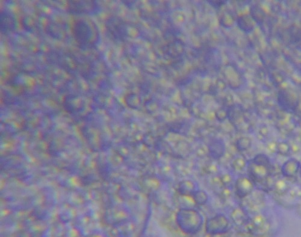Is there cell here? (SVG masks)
I'll list each match as a JSON object with an SVG mask.
<instances>
[{
    "instance_id": "6da1fadb",
    "label": "cell",
    "mask_w": 301,
    "mask_h": 237,
    "mask_svg": "<svg viewBox=\"0 0 301 237\" xmlns=\"http://www.w3.org/2000/svg\"><path fill=\"white\" fill-rule=\"evenodd\" d=\"M72 33L74 40L81 47H92L98 42V29L92 21L85 19L76 21L73 26Z\"/></svg>"
},
{
    "instance_id": "7a4b0ae2",
    "label": "cell",
    "mask_w": 301,
    "mask_h": 237,
    "mask_svg": "<svg viewBox=\"0 0 301 237\" xmlns=\"http://www.w3.org/2000/svg\"><path fill=\"white\" fill-rule=\"evenodd\" d=\"M175 220L182 232L188 235H195L200 232L204 224L202 215L197 209L190 208L179 209Z\"/></svg>"
},
{
    "instance_id": "3957f363",
    "label": "cell",
    "mask_w": 301,
    "mask_h": 237,
    "mask_svg": "<svg viewBox=\"0 0 301 237\" xmlns=\"http://www.w3.org/2000/svg\"><path fill=\"white\" fill-rule=\"evenodd\" d=\"M229 226L230 222L225 215L216 214L206 220V233L210 236H222L229 231Z\"/></svg>"
},
{
    "instance_id": "277c9868",
    "label": "cell",
    "mask_w": 301,
    "mask_h": 237,
    "mask_svg": "<svg viewBox=\"0 0 301 237\" xmlns=\"http://www.w3.org/2000/svg\"><path fill=\"white\" fill-rule=\"evenodd\" d=\"M248 232L256 237H263L268 234L270 230V223L267 217L263 214L254 215L247 225Z\"/></svg>"
},
{
    "instance_id": "5b68a950",
    "label": "cell",
    "mask_w": 301,
    "mask_h": 237,
    "mask_svg": "<svg viewBox=\"0 0 301 237\" xmlns=\"http://www.w3.org/2000/svg\"><path fill=\"white\" fill-rule=\"evenodd\" d=\"M248 172L254 184H266L271 175L270 166L257 163L252 160L248 161Z\"/></svg>"
},
{
    "instance_id": "8992f818",
    "label": "cell",
    "mask_w": 301,
    "mask_h": 237,
    "mask_svg": "<svg viewBox=\"0 0 301 237\" xmlns=\"http://www.w3.org/2000/svg\"><path fill=\"white\" fill-rule=\"evenodd\" d=\"M234 187L237 197L240 199H245L253 194L255 184L250 177L243 176L237 179Z\"/></svg>"
},
{
    "instance_id": "52a82bcc",
    "label": "cell",
    "mask_w": 301,
    "mask_h": 237,
    "mask_svg": "<svg viewBox=\"0 0 301 237\" xmlns=\"http://www.w3.org/2000/svg\"><path fill=\"white\" fill-rule=\"evenodd\" d=\"M106 29L109 35L115 40H123L126 36V27L123 22L116 18L108 19L106 25Z\"/></svg>"
},
{
    "instance_id": "ba28073f",
    "label": "cell",
    "mask_w": 301,
    "mask_h": 237,
    "mask_svg": "<svg viewBox=\"0 0 301 237\" xmlns=\"http://www.w3.org/2000/svg\"><path fill=\"white\" fill-rule=\"evenodd\" d=\"M95 2L93 1H70L68 2V7L71 13H89L94 10Z\"/></svg>"
},
{
    "instance_id": "9c48e42d",
    "label": "cell",
    "mask_w": 301,
    "mask_h": 237,
    "mask_svg": "<svg viewBox=\"0 0 301 237\" xmlns=\"http://www.w3.org/2000/svg\"><path fill=\"white\" fill-rule=\"evenodd\" d=\"M301 164L295 158H291L283 164L281 167V173L286 178L295 177L300 170Z\"/></svg>"
},
{
    "instance_id": "30bf717a",
    "label": "cell",
    "mask_w": 301,
    "mask_h": 237,
    "mask_svg": "<svg viewBox=\"0 0 301 237\" xmlns=\"http://www.w3.org/2000/svg\"><path fill=\"white\" fill-rule=\"evenodd\" d=\"M207 150L209 155L215 159L221 158L224 156L225 152V146L224 143L219 140H214L210 143Z\"/></svg>"
},
{
    "instance_id": "8fae6325",
    "label": "cell",
    "mask_w": 301,
    "mask_h": 237,
    "mask_svg": "<svg viewBox=\"0 0 301 237\" xmlns=\"http://www.w3.org/2000/svg\"><path fill=\"white\" fill-rule=\"evenodd\" d=\"M231 218L233 223L237 227H247L250 222V217L245 209L243 208L237 207L234 209L231 214Z\"/></svg>"
},
{
    "instance_id": "7c38bea8",
    "label": "cell",
    "mask_w": 301,
    "mask_h": 237,
    "mask_svg": "<svg viewBox=\"0 0 301 237\" xmlns=\"http://www.w3.org/2000/svg\"><path fill=\"white\" fill-rule=\"evenodd\" d=\"M1 31L2 34H8L16 28V20L10 13L2 12L1 13Z\"/></svg>"
},
{
    "instance_id": "4fadbf2b",
    "label": "cell",
    "mask_w": 301,
    "mask_h": 237,
    "mask_svg": "<svg viewBox=\"0 0 301 237\" xmlns=\"http://www.w3.org/2000/svg\"><path fill=\"white\" fill-rule=\"evenodd\" d=\"M197 190L194 182L189 180L179 182L177 187V192L182 197H192Z\"/></svg>"
},
{
    "instance_id": "5bb4252c",
    "label": "cell",
    "mask_w": 301,
    "mask_h": 237,
    "mask_svg": "<svg viewBox=\"0 0 301 237\" xmlns=\"http://www.w3.org/2000/svg\"><path fill=\"white\" fill-rule=\"evenodd\" d=\"M272 190L278 196H284L288 194L291 186L288 182L282 178H279L274 181L272 185Z\"/></svg>"
},
{
    "instance_id": "9a60e30c",
    "label": "cell",
    "mask_w": 301,
    "mask_h": 237,
    "mask_svg": "<svg viewBox=\"0 0 301 237\" xmlns=\"http://www.w3.org/2000/svg\"><path fill=\"white\" fill-rule=\"evenodd\" d=\"M192 199L197 205H204L208 202V194L204 190H197L192 196Z\"/></svg>"
},
{
    "instance_id": "2e32d148",
    "label": "cell",
    "mask_w": 301,
    "mask_h": 237,
    "mask_svg": "<svg viewBox=\"0 0 301 237\" xmlns=\"http://www.w3.org/2000/svg\"><path fill=\"white\" fill-rule=\"evenodd\" d=\"M236 148L240 152L249 150L252 146V140L248 137H242L237 139L236 142Z\"/></svg>"
},
{
    "instance_id": "e0dca14e",
    "label": "cell",
    "mask_w": 301,
    "mask_h": 237,
    "mask_svg": "<svg viewBox=\"0 0 301 237\" xmlns=\"http://www.w3.org/2000/svg\"><path fill=\"white\" fill-rule=\"evenodd\" d=\"M248 162L244 157H237L232 161L231 167L236 172H241L248 166Z\"/></svg>"
},
{
    "instance_id": "ac0fdd59",
    "label": "cell",
    "mask_w": 301,
    "mask_h": 237,
    "mask_svg": "<svg viewBox=\"0 0 301 237\" xmlns=\"http://www.w3.org/2000/svg\"><path fill=\"white\" fill-rule=\"evenodd\" d=\"M292 151L291 146L286 142L277 143V154L280 155L287 157L291 154Z\"/></svg>"
},
{
    "instance_id": "d6986e66",
    "label": "cell",
    "mask_w": 301,
    "mask_h": 237,
    "mask_svg": "<svg viewBox=\"0 0 301 237\" xmlns=\"http://www.w3.org/2000/svg\"><path fill=\"white\" fill-rule=\"evenodd\" d=\"M238 24L240 28L245 32H249L253 29L252 20L248 17H244L238 19Z\"/></svg>"
},
{
    "instance_id": "ffe728a7",
    "label": "cell",
    "mask_w": 301,
    "mask_h": 237,
    "mask_svg": "<svg viewBox=\"0 0 301 237\" xmlns=\"http://www.w3.org/2000/svg\"><path fill=\"white\" fill-rule=\"evenodd\" d=\"M219 181L220 184L225 188L229 189V187L232 186L233 183V178L229 173H225L224 175H222L219 178Z\"/></svg>"
},
{
    "instance_id": "44dd1931",
    "label": "cell",
    "mask_w": 301,
    "mask_h": 237,
    "mask_svg": "<svg viewBox=\"0 0 301 237\" xmlns=\"http://www.w3.org/2000/svg\"><path fill=\"white\" fill-rule=\"evenodd\" d=\"M251 160L257 162V163L270 166L269 158L266 155H264V154H258V155H257L253 159H251Z\"/></svg>"
},
{
    "instance_id": "7402d4cb",
    "label": "cell",
    "mask_w": 301,
    "mask_h": 237,
    "mask_svg": "<svg viewBox=\"0 0 301 237\" xmlns=\"http://www.w3.org/2000/svg\"><path fill=\"white\" fill-rule=\"evenodd\" d=\"M160 183L157 179L153 178L147 179V189L150 190H156L159 188Z\"/></svg>"
},
{
    "instance_id": "603a6c76",
    "label": "cell",
    "mask_w": 301,
    "mask_h": 237,
    "mask_svg": "<svg viewBox=\"0 0 301 237\" xmlns=\"http://www.w3.org/2000/svg\"><path fill=\"white\" fill-rule=\"evenodd\" d=\"M267 150L270 153L275 154L277 153V143L270 142L266 146Z\"/></svg>"
},
{
    "instance_id": "cb8c5ba5",
    "label": "cell",
    "mask_w": 301,
    "mask_h": 237,
    "mask_svg": "<svg viewBox=\"0 0 301 237\" xmlns=\"http://www.w3.org/2000/svg\"><path fill=\"white\" fill-rule=\"evenodd\" d=\"M300 175H301V168H300Z\"/></svg>"
}]
</instances>
